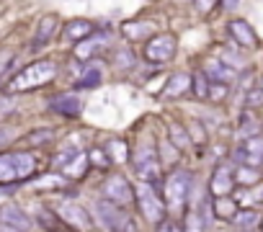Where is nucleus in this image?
Segmentation results:
<instances>
[{
	"label": "nucleus",
	"mask_w": 263,
	"mask_h": 232,
	"mask_svg": "<svg viewBox=\"0 0 263 232\" xmlns=\"http://www.w3.org/2000/svg\"><path fill=\"white\" fill-rule=\"evenodd\" d=\"M227 93H230V85L227 83H214L212 80V85H209V101H224Z\"/></svg>",
	"instance_id": "obj_37"
},
{
	"label": "nucleus",
	"mask_w": 263,
	"mask_h": 232,
	"mask_svg": "<svg viewBox=\"0 0 263 232\" xmlns=\"http://www.w3.org/2000/svg\"><path fill=\"white\" fill-rule=\"evenodd\" d=\"M191 191H194V176L186 168H173L171 176L163 181V199H165V206L173 211L189 204Z\"/></svg>",
	"instance_id": "obj_3"
},
{
	"label": "nucleus",
	"mask_w": 263,
	"mask_h": 232,
	"mask_svg": "<svg viewBox=\"0 0 263 232\" xmlns=\"http://www.w3.org/2000/svg\"><path fill=\"white\" fill-rule=\"evenodd\" d=\"M235 168H230V165H217L214 168V173H212V178H209V194L212 196H230L232 191H235Z\"/></svg>",
	"instance_id": "obj_10"
},
{
	"label": "nucleus",
	"mask_w": 263,
	"mask_h": 232,
	"mask_svg": "<svg viewBox=\"0 0 263 232\" xmlns=\"http://www.w3.org/2000/svg\"><path fill=\"white\" fill-rule=\"evenodd\" d=\"M186 129H189V137H191L194 145H206V132H204L201 122H189Z\"/></svg>",
	"instance_id": "obj_35"
},
{
	"label": "nucleus",
	"mask_w": 263,
	"mask_h": 232,
	"mask_svg": "<svg viewBox=\"0 0 263 232\" xmlns=\"http://www.w3.org/2000/svg\"><path fill=\"white\" fill-rule=\"evenodd\" d=\"M13 160H16L18 183L34 178V173H36V155H34V152H29V150H16V152H13Z\"/></svg>",
	"instance_id": "obj_18"
},
{
	"label": "nucleus",
	"mask_w": 263,
	"mask_h": 232,
	"mask_svg": "<svg viewBox=\"0 0 263 232\" xmlns=\"http://www.w3.org/2000/svg\"><path fill=\"white\" fill-rule=\"evenodd\" d=\"M258 229H260V232H263V217H260V224H258Z\"/></svg>",
	"instance_id": "obj_48"
},
{
	"label": "nucleus",
	"mask_w": 263,
	"mask_h": 232,
	"mask_svg": "<svg viewBox=\"0 0 263 232\" xmlns=\"http://www.w3.org/2000/svg\"><path fill=\"white\" fill-rule=\"evenodd\" d=\"M13 108H16L13 98H0V113H6V111H13Z\"/></svg>",
	"instance_id": "obj_44"
},
{
	"label": "nucleus",
	"mask_w": 263,
	"mask_h": 232,
	"mask_svg": "<svg viewBox=\"0 0 263 232\" xmlns=\"http://www.w3.org/2000/svg\"><path fill=\"white\" fill-rule=\"evenodd\" d=\"M0 222L8 227H16L21 232H31V227H34L31 217L16 204H0Z\"/></svg>",
	"instance_id": "obj_14"
},
{
	"label": "nucleus",
	"mask_w": 263,
	"mask_h": 232,
	"mask_svg": "<svg viewBox=\"0 0 263 232\" xmlns=\"http://www.w3.org/2000/svg\"><path fill=\"white\" fill-rule=\"evenodd\" d=\"M217 3H219V0H194V6H196V11H199L201 16H206V13H209Z\"/></svg>",
	"instance_id": "obj_42"
},
{
	"label": "nucleus",
	"mask_w": 263,
	"mask_h": 232,
	"mask_svg": "<svg viewBox=\"0 0 263 232\" xmlns=\"http://www.w3.org/2000/svg\"><path fill=\"white\" fill-rule=\"evenodd\" d=\"M54 140V132L52 129H39V132H31L24 142L26 145H47V142H52Z\"/></svg>",
	"instance_id": "obj_36"
},
{
	"label": "nucleus",
	"mask_w": 263,
	"mask_h": 232,
	"mask_svg": "<svg viewBox=\"0 0 263 232\" xmlns=\"http://www.w3.org/2000/svg\"><path fill=\"white\" fill-rule=\"evenodd\" d=\"M168 134H171V145H173L176 150H186L189 145H194V142H191V137H189L186 124L171 122V124H168Z\"/></svg>",
	"instance_id": "obj_24"
},
{
	"label": "nucleus",
	"mask_w": 263,
	"mask_h": 232,
	"mask_svg": "<svg viewBox=\"0 0 263 232\" xmlns=\"http://www.w3.org/2000/svg\"><path fill=\"white\" fill-rule=\"evenodd\" d=\"M60 186H65V176H54V173H52V176L39 178L34 188H60Z\"/></svg>",
	"instance_id": "obj_38"
},
{
	"label": "nucleus",
	"mask_w": 263,
	"mask_h": 232,
	"mask_svg": "<svg viewBox=\"0 0 263 232\" xmlns=\"http://www.w3.org/2000/svg\"><path fill=\"white\" fill-rule=\"evenodd\" d=\"M258 181H260V170L258 168H253V165H237L235 168V183L250 188V186H258Z\"/></svg>",
	"instance_id": "obj_26"
},
{
	"label": "nucleus",
	"mask_w": 263,
	"mask_h": 232,
	"mask_svg": "<svg viewBox=\"0 0 263 232\" xmlns=\"http://www.w3.org/2000/svg\"><path fill=\"white\" fill-rule=\"evenodd\" d=\"M260 106H263V90H260V88L248 90V95H245V108H260Z\"/></svg>",
	"instance_id": "obj_39"
},
{
	"label": "nucleus",
	"mask_w": 263,
	"mask_h": 232,
	"mask_svg": "<svg viewBox=\"0 0 263 232\" xmlns=\"http://www.w3.org/2000/svg\"><path fill=\"white\" fill-rule=\"evenodd\" d=\"M135 204L140 206V214H142L150 224L165 222L168 206H165V199H160V194H158L155 186H150V183H145V181H142L140 186H135Z\"/></svg>",
	"instance_id": "obj_4"
},
{
	"label": "nucleus",
	"mask_w": 263,
	"mask_h": 232,
	"mask_svg": "<svg viewBox=\"0 0 263 232\" xmlns=\"http://www.w3.org/2000/svg\"><path fill=\"white\" fill-rule=\"evenodd\" d=\"M121 34H124L126 42H147L155 34V26L150 21H124Z\"/></svg>",
	"instance_id": "obj_16"
},
{
	"label": "nucleus",
	"mask_w": 263,
	"mask_h": 232,
	"mask_svg": "<svg viewBox=\"0 0 263 232\" xmlns=\"http://www.w3.org/2000/svg\"><path fill=\"white\" fill-rule=\"evenodd\" d=\"M209 85H212V80H209V75L204 70L191 75V90H194V95L199 101H209Z\"/></svg>",
	"instance_id": "obj_27"
},
{
	"label": "nucleus",
	"mask_w": 263,
	"mask_h": 232,
	"mask_svg": "<svg viewBox=\"0 0 263 232\" xmlns=\"http://www.w3.org/2000/svg\"><path fill=\"white\" fill-rule=\"evenodd\" d=\"M54 211H57L60 219H62L65 224H70L72 229H80V232L93 229V217H90V211H88L85 206H80L78 201H62V204H57Z\"/></svg>",
	"instance_id": "obj_8"
},
{
	"label": "nucleus",
	"mask_w": 263,
	"mask_h": 232,
	"mask_svg": "<svg viewBox=\"0 0 263 232\" xmlns=\"http://www.w3.org/2000/svg\"><path fill=\"white\" fill-rule=\"evenodd\" d=\"M36 224H42L49 232H60L62 229L60 227V214L57 211H49V209H39L36 211Z\"/></svg>",
	"instance_id": "obj_32"
},
{
	"label": "nucleus",
	"mask_w": 263,
	"mask_h": 232,
	"mask_svg": "<svg viewBox=\"0 0 263 232\" xmlns=\"http://www.w3.org/2000/svg\"><path fill=\"white\" fill-rule=\"evenodd\" d=\"M227 34H230V39L235 42L237 49H255L258 47V36H255L253 26L242 18H232L227 24Z\"/></svg>",
	"instance_id": "obj_11"
},
{
	"label": "nucleus",
	"mask_w": 263,
	"mask_h": 232,
	"mask_svg": "<svg viewBox=\"0 0 263 232\" xmlns=\"http://www.w3.org/2000/svg\"><path fill=\"white\" fill-rule=\"evenodd\" d=\"M93 222L103 227L106 232H135V222H132L126 206H119L108 199H98L93 204Z\"/></svg>",
	"instance_id": "obj_2"
},
{
	"label": "nucleus",
	"mask_w": 263,
	"mask_h": 232,
	"mask_svg": "<svg viewBox=\"0 0 263 232\" xmlns=\"http://www.w3.org/2000/svg\"><path fill=\"white\" fill-rule=\"evenodd\" d=\"M204 227H206V222H204L199 206L186 209V214H183V232H204Z\"/></svg>",
	"instance_id": "obj_28"
},
{
	"label": "nucleus",
	"mask_w": 263,
	"mask_h": 232,
	"mask_svg": "<svg viewBox=\"0 0 263 232\" xmlns=\"http://www.w3.org/2000/svg\"><path fill=\"white\" fill-rule=\"evenodd\" d=\"M57 29H60V18H57L54 13L42 16V18L36 21V31H34V44H31V52L44 49V47L52 42V36L57 34Z\"/></svg>",
	"instance_id": "obj_12"
},
{
	"label": "nucleus",
	"mask_w": 263,
	"mask_h": 232,
	"mask_svg": "<svg viewBox=\"0 0 263 232\" xmlns=\"http://www.w3.org/2000/svg\"><path fill=\"white\" fill-rule=\"evenodd\" d=\"M260 211L258 209H250V206H242V209H237V214H235V219H232V224L240 229V232H250V229H258V224H260Z\"/></svg>",
	"instance_id": "obj_21"
},
{
	"label": "nucleus",
	"mask_w": 263,
	"mask_h": 232,
	"mask_svg": "<svg viewBox=\"0 0 263 232\" xmlns=\"http://www.w3.org/2000/svg\"><path fill=\"white\" fill-rule=\"evenodd\" d=\"M0 232H21V229H16V227H8V224H3V222H0Z\"/></svg>",
	"instance_id": "obj_46"
},
{
	"label": "nucleus",
	"mask_w": 263,
	"mask_h": 232,
	"mask_svg": "<svg viewBox=\"0 0 263 232\" xmlns=\"http://www.w3.org/2000/svg\"><path fill=\"white\" fill-rule=\"evenodd\" d=\"M88 168H90V163H88V152L80 150V152H78V155H75V158H72L60 173H62L65 178H83V176L88 173Z\"/></svg>",
	"instance_id": "obj_23"
},
{
	"label": "nucleus",
	"mask_w": 263,
	"mask_h": 232,
	"mask_svg": "<svg viewBox=\"0 0 263 232\" xmlns=\"http://www.w3.org/2000/svg\"><path fill=\"white\" fill-rule=\"evenodd\" d=\"M219 3H222V8H224V11H230V13H232V11H237V8L242 6V0H219Z\"/></svg>",
	"instance_id": "obj_43"
},
{
	"label": "nucleus",
	"mask_w": 263,
	"mask_h": 232,
	"mask_svg": "<svg viewBox=\"0 0 263 232\" xmlns=\"http://www.w3.org/2000/svg\"><path fill=\"white\" fill-rule=\"evenodd\" d=\"M116 65H119L121 70H129L132 65H135V54H132L129 49H119V52H116Z\"/></svg>",
	"instance_id": "obj_40"
},
{
	"label": "nucleus",
	"mask_w": 263,
	"mask_h": 232,
	"mask_svg": "<svg viewBox=\"0 0 263 232\" xmlns=\"http://www.w3.org/2000/svg\"><path fill=\"white\" fill-rule=\"evenodd\" d=\"M8 140H11L8 129H3V127H0V147H3V145H8Z\"/></svg>",
	"instance_id": "obj_45"
},
{
	"label": "nucleus",
	"mask_w": 263,
	"mask_h": 232,
	"mask_svg": "<svg viewBox=\"0 0 263 232\" xmlns=\"http://www.w3.org/2000/svg\"><path fill=\"white\" fill-rule=\"evenodd\" d=\"M78 152H80V147H62V150H60V152L52 158V165H54V170H62V168H65V165H67V163H70V160H72Z\"/></svg>",
	"instance_id": "obj_34"
},
{
	"label": "nucleus",
	"mask_w": 263,
	"mask_h": 232,
	"mask_svg": "<svg viewBox=\"0 0 263 232\" xmlns=\"http://www.w3.org/2000/svg\"><path fill=\"white\" fill-rule=\"evenodd\" d=\"M106 147V152H108V158H111V163H126L129 160V150H126V145L121 142V140H111L108 145H103Z\"/></svg>",
	"instance_id": "obj_31"
},
{
	"label": "nucleus",
	"mask_w": 263,
	"mask_h": 232,
	"mask_svg": "<svg viewBox=\"0 0 263 232\" xmlns=\"http://www.w3.org/2000/svg\"><path fill=\"white\" fill-rule=\"evenodd\" d=\"M135 173L140 176V181L150 183V186H160L163 183V160L158 155V150L153 145H140L135 152Z\"/></svg>",
	"instance_id": "obj_5"
},
{
	"label": "nucleus",
	"mask_w": 263,
	"mask_h": 232,
	"mask_svg": "<svg viewBox=\"0 0 263 232\" xmlns=\"http://www.w3.org/2000/svg\"><path fill=\"white\" fill-rule=\"evenodd\" d=\"M11 65H13V52L11 49H0V78L8 72Z\"/></svg>",
	"instance_id": "obj_41"
},
{
	"label": "nucleus",
	"mask_w": 263,
	"mask_h": 232,
	"mask_svg": "<svg viewBox=\"0 0 263 232\" xmlns=\"http://www.w3.org/2000/svg\"><path fill=\"white\" fill-rule=\"evenodd\" d=\"M253 134H260V122H258V116L253 108H242L240 116H237V137L248 140Z\"/></svg>",
	"instance_id": "obj_19"
},
{
	"label": "nucleus",
	"mask_w": 263,
	"mask_h": 232,
	"mask_svg": "<svg viewBox=\"0 0 263 232\" xmlns=\"http://www.w3.org/2000/svg\"><path fill=\"white\" fill-rule=\"evenodd\" d=\"M103 199H108L119 206H132L135 204V186H132L121 173H114L103 183Z\"/></svg>",
	"instance_id": "obj_7"
},
{
	"label": "nucleus",
	"mask_w": 263,
	"mask_h": 232,
	"mask_svg": "<svg viewBox=\"0 0 263 232\" xmlns=\"http://www.w3.org/2000/svg\"><path fill=\"white\" fill-rule=\"evenodd\" d=\"M103 42H101V36H88V39H83V42H78L75 44V57L78 60H90V54L96 52V47H101Z\"/></svg>",
	"instance_id": "obj_29"
},
{
	"label": "nucleus",
	"mask_w": 263,
	"mask_h": 232,
	"mask_svg": "<svg viewBox=\"0 0 263 232\" xmlns=\"http://www.w3.org/2000/svg\"><path fill=\"white\" fill-rule=\"evenodd\" d=\"M101 80H103L101 72H98L96 67H90V70H85V72L75 80V88H78V90H90V88H98Z\"/></svg>",
	"instance_id": "obj_30"
},
{
	"label": "nucleus",
	"mask_w": 263,
	"mask_h": 232,
	"mask_svg": "<svg viewBox=\"0 0 263 232\" xmlns=\"http://www.w3.org/2000/svg\"><path fill=\"white\" fill-rule=\"evenodd\" d=\"M204 72H206L209 80H214V83H227V85H232V83L237 80V70L230 67V65L222 62V60H206Z\"/></svg>",
	"instance_id": "obj_15"
},
{
	"label": "nucleus",
	"mask_w": 263,
	"mask_h": 232,
	"mask_svg": "<svg viewBox=\"0 0 263 232\" xmlns=\"http://www.w3.org/2000/svg\"><path fill=\"white\" fill-rule=\"evenodd\" d=\"M235 165H253L260 168L263 165V134H253L248 140H242L235 147Z\"/></svg>",
	"instance_id": "obj_9"
},
{
	"label": "nucleus",
	"mask_w": 263,
	"mask_h": 232,
	"mask_svg": "<svg viewBox=\"0 0 263 232\" xmlns=\"http://www.w3.org/2000/svg\"><path fill=\"white\" fill-rule=\"evenodd\" d=\"M96 31V24L93 21H88V18H75V21H67L65 24V31H62V36L67 39V42H83V39H88L90 34Z\"/></svg>",
	"instance_id": "obj_17"
},
{
	"label": "nucleus",
	"mask_w": 263,
	"mask_h": 232,
	"mask_svg": "<svg viewBox=\"0 0 263 232\" xmlns=\"http://www.w3.org/2000/svg\"><path fill=\"white\" fill-rule=\"evenodd\" d=\"M258 88H260V90H263V78H260V80H258Z\"/></svg>",
	"instance_id": "obj_47"
},
{
	"label": "nucleus",
	"mask_w": 263,
	"mask_h": 232,
	"mask_svg": "<svg viewBox=\"0 0 263 232\" xmlns=\"http://www.w3.org/2000/svg\"><path fill=\"white\" fill-rule=\"evenodd\" d=\"M237 204H235V199L232 196H212V211L219 217V219H224V222H232L235 219V214H237Z\"/></svg>",
	"instance_id": "obj_22"
},
{
	"label": "nucleus",
	"mask_w": 263,
	"mask_h": 232,
	"mask_svg": "<svg viewBox=\"0 0 263 232\" xmlns=\"http://www.w3.org/2000/svg\"><path fill=\"white\" fill-rule=\"evenodd\" d=\"M0 183H18L13 152H0Z\"/></svg>",
	"instance_id": "obj_25"
},
{
	"label": "nucleus",
	"mask_w": 263,
	"mask_h": 232,
	"mask_svg": "<svg viewBox=\"0 0 263 232\" xmlns=\"http://www.w3.org/2000/svg\"><path fill=\"white\" fill-rule=\"evenodd\" d=\"M49 108L60 116H67V119H75V116L83 113V101L78 93H60L54 98H49Z\"/></svg>",
	"instance_id": "obj_13"
},
{
	"label": "nucleus",
	"mask_w": 263,
	"mask_h": 232,
	"mask_svg": "<svg viewBox=\"0 0 263 232\" xmlns=\"http://www.w3.org/2000/svg\"><path fill=\"white\" fill-rule=\"evenodd\" d=\"M88 163H90V168H101V170H106L108 165H114L111 158H108V152H106V147H90L88 150Z\"/></svg>",
	"instance_id": "obj_33"
},
{
	"label": "nucleus",
	"mask_w": 263,
	"mask_h": 232,
	"mask_svg": "<svg viewBox=\"0 0 263 232\" xmlns=\"http://www.w3.org/2000/svg\"><path fill=\"white\" fill-rule=\"evenodd\" d=\"M189 90H191V75H186V72L171 75V78L165 80V88H163V93H165L168 98H181V95L189 93Z\"/></svg>",
	"instance_id": "obj_20"
},
{
	"label": "nucleus",
	"mask_w": 263,
	"mask_h": 232,
	"mask_svg": "<svg viewBox=\"0 0 263 232\" xmlns=\"http://www.w3.org/2000/svg\"><path fill=\"white\" fill-rule=\"evenodd\" d=\"M178 52V42L173 34H153L145 44V62L147 65H168Z\"/></svg>",
	"instance_id": "obj_6"
},
{
	"label": "nucleus",
	"mask_w": 263,
	"mask_h": 232,
	"mask_svg": "<svg viewBox=\"0 0 263 232\" xmlns=\"http://www.w3.org/2000/svg\"><path fill=\"white\" fill-rule=\"evenodd\" d=\"M57 78V62L54 60H36L31 65H26L21 72H16L8 83L11 93H21V90H34L42 88L47 83H52Z\"/></svg>",
	"instance_id": "obj_1"
}]
</instances>
